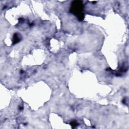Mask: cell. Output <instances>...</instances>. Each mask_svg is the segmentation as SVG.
<instances>
[{
    "instance_id": "1",
    "label": "cell",
    "mask_w": 129,
    "mask_h": 129,
    "mask_svg": "<svg viewBox=\"0 0 129 129\" xmlns=\"http://www.w3.org/2000/svg\"><path fill=\"white\" fill-rule=\"evenodd\" d=\"M83 3L80 1H75L72 3L71 11L72 13L76 15L80 20L84 18V15L82 13Z\"/></svg>"
},
{
    "instance_id": "2",
    "label": "cell",
    "mask_w": 129,
    "mask_h": 129,
    "mask_svg": "<svg viewBox=\"0 0 129 129\" xmlns=\"http://www.w3.org/2000/svg\"><path fill=\"white\" fill-rule=\"evenodd\" d=\"M19 41V38L18 36H17V34H15V35L14 36V39H13L14 43H17Z\"/></svg>"
}]
</instances>
